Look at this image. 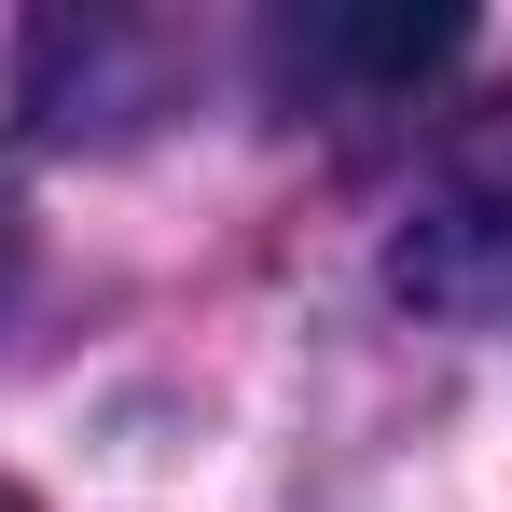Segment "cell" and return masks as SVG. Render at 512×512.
Masks as SVG:
<instances>
[{"mask_svg":"<svg viewBox=\"0 0 512 512\" xmlns=\"http://www.w3.org/2000/svg\"><path fill=\"white\" fill-rule=\"evenodd\" d=\"M457 42H471V14H443V0H429V14H346V0H333V14H291V28H277L291 84H346V97H402V84H429Z\"/></svg>","mask_w":512,"mask_h":512,"instance_id":"cell-1","label":"cell"}]
</instances>
